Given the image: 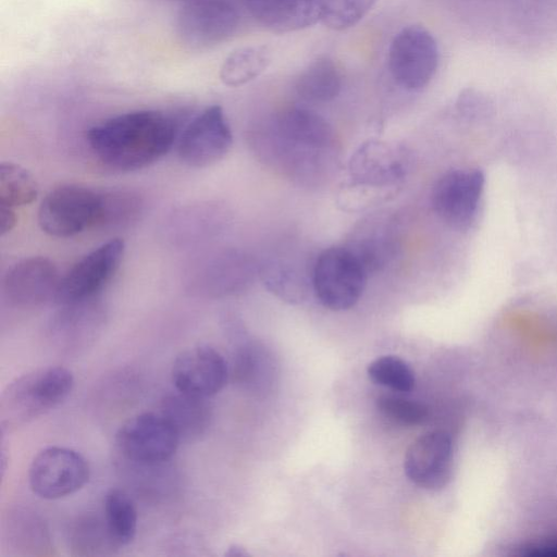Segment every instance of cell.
I'll return each mask as SVG.
<instances>
[{"label": "cell", "instance_id": "6da1fadb", "mask_svg": "<svg viewBox=\"0 0 557 557\" xmlns=\"http://www.w3.org/2000/svg\"><path fill=\"white\" fill-rule=\"evenodd\" d=\"M178 123L159 110L112 116L87 132L88 146L106 166L123 171L147 168L163 158L177 138Z\"/></svg>", "mask_w": 557, "mask_h": 557}, {"label": "cell", "instance_id": "7a4b0ae2", "mask_svg": "<svg viewBox=\"0 0 557 557\" xmlns=\"http://www.w3.org/2000/svg\"><path fill=\"white\" fill-rule=\"evenodd\" d=\"M269 129L251 139L258 153L277 156L280 163L292 166L317 161L334 139L331 125L318 113L305 108H289L278 113Z\"/></svg>", "mask_w": 557, "mask_h": 557}, {"label": "cell", "instance_id": "3957f363", "mask_svg": "<svg viewBox=\"0 0 557 557\" xmlns=\"http://www.w3.org/2000/svg\"><path fill=\"white\" fill-rule=\"evenodd\" d=\"M74 376L64 367H44L11 381L0 397L2 431L37 419L60 406L71 394Z\"/></svg>", "mask_w": 557, "mask_h": 557}, {"label": "cell", "instance_id": "277c9868", "mask_svg": "<svg viewBox=\"0 0 557 557\" xmlns=\"http://www.w3.org/2000/svg\"><path fill=\"white\" fill-rule=\"evenodd\" d=\"M368 270L352 249L332 247L320 253L312 275L319 301L335 311L356 305L366 286Z\"/></svg>", "mask_w": 557, "mask_h": 557}, {"label": "cell", "instance_id": "5b68a950", "mask_svg": "<svg viewBox=\"0 0 557 557\" xmlns=\"http://www.w3.org/2000/svg\"><path fill=\"white\" fill-rule=\"evenodd\" d=\"M181 437L160 412H144L125 421L115 435L122 457L137 467H156L176 453Z\"/></svg>", "mask_w": 557, "mask_h": 557}, {"label": "cell", "instance_id": "8992f818", "mask_svg": "<svg viewBox=\"0 0 557 557\" xmlns=\"http://www.w3.org/2000/svg\"><path fill=\"white\" fill-rule=\"evenodd\" d=\"M438 46L424 27L409 25L391 41L387 54L388 71L403 89L421 90L434 77L438 66Z\"/></svg>", "mask_w": 557, "mask_h": 557}, {"label": "cell", "instance_id": "52a82bcc", "mask_svg": "<svg viewBox=\"0 0 557 557\" xmlns=\"http://www.w3.org/2000/svg\"><path fill=\"white\" fill-rule=\"evenodd\" d=\"M239 22L234 0H184L177 13L176 33L185 46L205 49L233 36Z\"/></svg>", "mask_w": 557, "mask_h": 557}, {"label": "cell", "instance_id": "ba28073f", "mask_svg": "<svg viewBox=\"0 0 557 557\" xmlns=\"http://www.w3.org/2000/svg\"><path fill=\"white\" fill-rule=\"evenodd\" d=\"M90 469L78 451L62 446L41 449L33 459L28 481L44 499H59L79 491L89 480Z\"/></svg>", "mask_w": 557, "mask_h": 557}, {"label": "cell", "instance_id": "9c48e42d", "mask_svg": "<svg viewBox=\"0 0 557 557\" xmlns=\"http://www.w3.org/2000/svg\"><path fill=\"white\" fill-rule=\"evenodd\" d=\"M99 194L79 185H62L47 194L38 210L41 230L54 237H71L95 227Z\"/></svg>", "mask_w": 557, "mask_h": 557}, {"label": "cell", "instance_id": "30bf717a", "mask_svg": "<svg viewBox=\"0 0 557 557\" xmlns=\"http://www.w3.org/2000/svg\"><path fill=\"white\" fill-rule=\"evenodd\" d=\"M124 250V242L113 238L85 255L61 276L54 301L66 305L95 298L117 271Z\"/></svg>", "mask_w": 557, "mask_h": 557}, {"label": "cell", "instance_id": "8fae6325", "mask_svg": "<svg viewBox=\"0 0 557 557\" xmlns=\"http://www.w3.org/2000/svg\"><path fill=\"white\" fill-rule=\"evenodd\" d=\"M233 143L232 131L220 106H210L183 131L177 145L180 159L193 168H206L224 158Z\"/></svg>", "mask_w": 557, "mask_h": 557}, {"label": "cell", "instance_id": "7c38bea8", "mask_svg": "<svg viewBox=\"0 0 557 557\" xmlns=\"http://www.w3.org/2000/svg\"><path fill=\"white\" fill-rule=\"evenodd\" d=\"M480 170H451L442 175L432 191L436 214L449 225L467 228L473 222L484 188Z\"/></svg>", "mask_w": 557, "mask_h": 557}, {"label": "cell", "instance_id": "4fadbf2b", "mask_svg": "<svg viewBox=\"0 0 557 557\" xmlns=\"http://www.w3.org/2000/svg\"><path fill=\"white\" fill-rule=\"evenodd\" d=\"M171 375L176 391L209 398L225 386L230 371L220 351L201 344L177 355Z\"/></svg>", "mask_w": 557, "mask_h": 557}, {"label": "cell", "instance_id": "5bb4252c", "mask_svg": "<svg viewBox=\"0 0 557 557\" xmlns=\"http://www.w3.org/2000/svg\"><path fill=\"white\" fill-rule=\"evenodd\" d=\"M454 446L445 431L421 435L407 449L404 470L408 479L420 487L440 490L449 482L453 471Z\"/></svg>", "mask_w": 557, "mask_h": 557}, {"label": "cell", "instance_id": "9a60e30c", "mask_svg": "<svg viewBox=\"0 0 557 557\" xmlns=\"http://www.w3.org/2000/svg\"><path fill=\"white\" fill-rule=\"evenodd\" d=\"M61 276L46 257H30L15 263L3 277L5 299L20 308H34L54 300Z\"/></svg>", "mask_w": 557, "mask_h": 557}, {"label": "cell", "instance_id": "2e32d148", "mask_svg": "<svg viewBox=\"0 0 557 557\" xmlns=\"http://www.w3.org/2000/svg\"><path fill=\"white\" fill-rule=\"evenodd\" d=\"M48 324V337L62 351L85 348L100 334L106 312L95 298L61 305Z\"/></svg>", "mask_w": 557, "mask_h": 557}, {"label": "cell", "instance_id": "e0dca14e", "mask_svg": "<svg viewBox=\"0 0 557 557\" xmlns=\"http://www.w3.org/2000/svg\"><path fill=\"white\" fill-rule=\"evenodd\" d=\"M251 274L252 267L246 256L237 251H223L198 263L188 284L198 294L218 297L245 287Z\"/></svg>", "mask_w": 557, "mask_h": 557}, {"label": "cell", "instance_id": "ac0fdd59", "mask_svg": "<svg viewBox=\"0 0 557 557\" xmlns=\"http://www.w3.org/2000/svg\"><path fill=\"white\" fill-rule=\"evenodd\" d=\"M322 0H246L250 15L267 29L283 34L320 21Z\"/></svg>", "mask_w": 557, "mask_h": 557}, {"label": "cell", "instance_id": "d6986e66", "mask_svg": "<svg viewBox=\"0 0 557 557\" xmlns=\"http://www.w3.org/2000/svg\"><path fill=\"white\" fill-rule=\"evenodd\" d=\"M161 412L173 424L181 441L200 437L212 420V407L208 398L180 391L163 398Z\"/></svg>", "mask_w": 557, "mask_h": 557}, {"label": "cell", "instance_id": "ffe728a7", "mask_svg": "<svg viewBox=\"0 0 557 557\" xmlns=\"http://www.w3.org/2000/svg\"><path fill=\"white\" fill-rule=\"evenodd\" d=\"M219 210L208 203L191 205L173 212L164 233L176 245H191L205 240L219 224Z\"/></svg>", "mask_w": 557, "mask_h": 557}, {"label": "cell", "instance_id": "44dd1931", "mask_svg": "<svg viewBox=\"0 0 557 557\" xmlns=\"http://www.w3.org/2000/svg\"><path fill=\"white\" fill-rule=\"evenodd\" d=\"M342 85V73L337 64L329 57H320L300 72L295 89L302 99L321 103L335 99Z\"/></svg>", "mask_w": 557, "mask_h": 557}, {"label": "cell", "instance_id": "7402d4cb", "mask_svg": "<svg viewBox=\"0 0 557 557\" xmlns=\"http://www.w3.org/2000/svg\"><path fill=\"white\" fill-rule=\"evenodd\" d=\"M274 362L261 346L247 343L240 346L234 357L233 376L240 386L251 392H264L274 376Z\"/></svg>", "mask_w": 557, "mask_h": 557}, {"label": "cell", "instance_id": "603a6c76", "mask_svg": "<svg viewBox=\"0 0 557 557\" xmlns=\"http://www.w3.org/2000/svg\"><path fill=\"white\" fill-rule=\"evenodd\" d=\"M103 520L115 547L131 544L137 532L138 515L135 503L123 490L111 488L103 500Z\"/></svg>", "mask_w": 557, "mask_h": 557}, {"label": "cell", "instance_id": "cb8c5ba5", "mask_svg": "<svg viewBox=\"0 0 557 557\" xmlns=\"http://www.w3.org/2000/svg\"><path fill=\"white\" fill-rule=\"evenodd\" d=\"M270 62L271 54L265 46L237 48L224 59L220 78L226 86H243L260 76Z\"/></svg>", "mask_w": 557, "mask_h": 557}, {"label": "cell", "instance_id": "d4e9b609", "mask_svg": "<svg viewBox=\"0 0 557 557\" xmlns=\"http://www.w3.org/2000/svg\"><path fill=\"white\" fill-rule=\"evenodd\" d=\"M144 202L133 190H110L99 194L95 227L104 230L123 228L139 218Z\"/></svg>", "mask_w": 557, "mask_h": 557}, {"label": "cell", "instance_id": "484cf974", "mask_svg": "<svg viewBox=\"0 0 557 557\" xmlns=\"http://www.w3.org/2000/svg\"><path fill=\"white\" fill-rule=\"evenodd\" d=\"M351 171L360 183L379 185L397 180L403 169L383 145L371 144L356 153Z\"/></svg>", "mask_w": 557, "mask_h": 557}, {"label": "cell", "instance_id": "4316f807", "mask_svg": "<svg viewBox=\"0 0 557 557\" xmlns=\"http://www.w3.org/2000/svg\"><path fill=\"white\" fill-rule=\"evenodd\" d=\"M38 194L34 176L13 162L0 164V206L16 208L33 202Z\"/></svg>", "mask_w": 557, "mask_h": 557}, {"label": "cell", "instance_id": "83f0119b", "mask_svg": "<svg viewBox=\"0 0 557 557\" xmlns=\"http://www.w3.org/2000/svg\"><path fill=\"white\" fill-rule=\"evenodd\" d=\"M369 377L376 384L397 392H410L416 384L414 372L397 356H381L367 369Z\"/></svg>", "mask_w": 557, "mask_h": 557}, {"label": "cell", "instance_id": "f1b7e54d", "mask_svg": "<svg viewBox=\"0 0 557 557\" xmlns=\"http://www.w3.org/2000/svg\"><path fill=\"white\" fill-rule=\"evenodd\" d=\"M377 0H322L320 22L333 29L344 30L358 24Z\"/></svg>", "mask_w": 557, "mask_h": 557}, {"label": "cell", "instance_id": "f546056e", "mask_svg": "<svg viewBox=\"0 0 557 557\" xmlns=\"http://www.w3.org/2000/svg\"><path fill=\"white\" fill-rule=\"evenodd\" d=\"M73 548L79 555H97L98 550L115 547L108 533L104 520L86 517L79 520L72 532Z\"/></svg>", "mask_w": 557, "mask_h": 557}, {"label": "cell", "instance_id": "4dcf8cb0", "mask_svg": "<svg viewBox=\"0 0 557 557\" xmlns=\"http://www.w3.org/2000/svg\"><path fill=\"white\" fill-rule=\"evenodd\" d=\"M376 407L386 418L405 425H418L429 416L424 404L397 396L379 397Z\"/></svg>", "mask_w": 557, "mask_h": 557}, {"label": "cell", "instance_id": "1f68e13d", "mask_svg": "<svg viewBox=\"0 0 557 557\" xmlns=\"http://www.w3.org/2000/svg\"><path fill=\"white\" fill-rule=\"evenodd\" d=\"M16 224V214L14 209L0 206V234L3 236L13 230Z\"/></svg>", "mask_w": 557, "mask_h": 557}, {"label": "cell", "instance_id": "d6a6232c", "mask_svg": "<svg viewBox=\"0 0 557 557\" xmlns=\"http://www.w3.org/2000/svg\"><path fill=\"white\" fill-rule=\"evenodd\" d=\"M225 555L231 557H244L248 556V553L242 546L234 544L227 548Z\"/></svg>", "mask_w": 557, "mask_h": 557}]
</instances>
